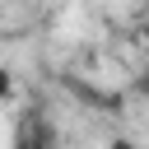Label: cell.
Segmentation results:
<instances>
[{"instance_id":"obj_1","label":"cell","mask_w":149,"mask_h":149,"mask_svg":"<svg viewBox=\"0 0 149 149\" xmlns=\"http://www.w3.org/2000/svg\"><path fill=\"white\" fill-rule=\"evenodd\" d=\"M9 93H14V74H9V70H5V65H0V102H5V98H9Z\"/></svg>"},{"instance_id":"obj_2","label":"cell","mask_w":149,"mask_h":149,"mask_svg":"<svg viewBox=\"0 0 149 149\" xmlns=\"http://www.w3.org/2000/svg\"><path fill=\"white\" fill-rule=\"evenodd\" d=\"M135 93H140V98H149V70H140V74H135Z\"/></svg>"},{"instance_id":"obj_3","label":"cell","mask_w":149,"mask_h":149,"mask_svg":"<svg viewBox=\"0 0 149 149\" xmlns=\"http://www.w3.org/2000/svg\"><path fill=\"white\" fill-rule=\"evenodd\" d=\"M107 149H140V144H135V140H126V135H112V140H107Z\"/></svg>"},{"instance_id":"obj_4","label":"cell","mask_w":149,"mask_h":149,"mask_svg":"<svg viewBox=\"0 0 149 149\" xmlns=\"http://www.w3.org/2000/svg\"><path fill=\"white\" fill-rule=\"evenodd\" d=\"M14 149H37V144H33L28 135H19V140H14Z\"/></svg>"},{"instance_id":"obj_5","label":"cell","mask_w":149,"mask_h":149,"mask_svg":"<svg viewBox=\"0 0 149 149\" xmlns=\"http://www.w3.org/2000/svg\"><path fill=\"white\" fill-rule=\"evenodd\" d=\"M140 33H144V42H149V19H144V23H140Z\"/></svg>"}]
</instances>
